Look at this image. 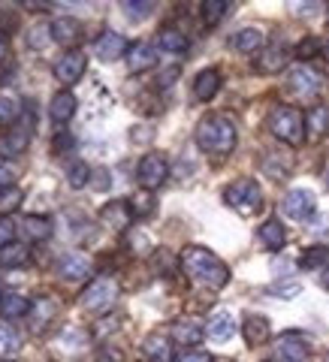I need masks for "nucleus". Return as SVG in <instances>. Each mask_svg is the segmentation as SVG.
I'll return each mask as SVG.
<instances>
[{
    "mask_svg": "<svg viewBox=\"0 0 329 362\" xmlns=\"http://www.w3.org/2000/svg\"><path fill=\"white\" fill-rule=\"evenodd\" d=\"M181 269L187 272L190 281H197L202 287H212V290H221L230 281V269H226L224 259L200 245H187L181 251Z\"/></svg>",
    "mask_w": 329,
    "mask_h": 362,
    "instance_id": "nucleus-1",
    "label": "nucleus"
},
{
    "mask_svg": "<svg viewBox=\"0 0 329 362\" xmlns=\"http://www.w3.org/2000/svg\"><path fill=\"white\" fill-rule=\"evenodd\" d=\"M197 145L206 154L224 157L236 148V124L226 115H209L197 127Z\"/></svg>",
    "mask_w": 329,
    "mask_h": 362,
    "instance_id": "nucleus-2",
    "label": "nucleus"
},
{
    "mask_svg": "<svg viewBox=\"0 0 329 362\" xmlns=\"http://www.w3.org/2000/svg\"><path fill=\"white\" fill-rule=\"evenodd\" d=\"M269 130L281 142L302 145L305 133H308V124H305V115L296 106H275L272 109V115H269Z\"/></svg>",
    "mask_w": 329,
    "mask_h": 362,
    "instance_id": "nucleus-3",
    "label": "nucleus"
},
{
    "mask_svg": "<svg viewBox=\"0 0 329 362\" xmlns=\"http://www.w3.org/2000/svg\"><path fill=\"white\" fill-rule=\"evenodd\" d=\"M224 202L239 214H254L260 206H263V190H260V185L254 178H236L226 185Z\"/></svg>",
    "mask_w": 329,
    "mask_h": 362,
    "instance_id": "nucleus-4",
    "label": "nucleus"
},
{
    "mask_svg": "<svg viewBox=\"0 0 329 362\" xmlns=\"http://www.w3.org/2000/svg\"><path fill=\"white\" fill-rule=\"evenodd\" d=\"M115 299H118V284L112 278H106V275H100V278H94L91 284L82 290V305L88 311H94V314H103V311H109L112 305H115Z\"/></svg>",
    "mask_w": 329,
    "mask_h": 362,
    "instance_id": "nucleus-5",
    "label": "nucleus"
},
{
    "mask_svg": "<svg viewBox=\"0 0 329 362\" xmlns=\"http://www.w3.org/2000/svg\"><path fill=\"white\" fill-rule=\"evenodd\" d=\"M166 178H169V163H166V157L161 151L145 154L139 160V166H136V181H139V187L149 190V194L161 187Z\"/></svg>",
    "mask_w": 329,
    "mask_h": 362,
    "instance_id": "nucleus-6",
    "label": "nucleus"
},
{
    "mask_svg": "<svg viewBox=\"0 0 329 362\" xmlns=\"http://www.w3.org/2000/svg\"><path fill=\"white\" fill-rule=\"evenodd\" d=\"M275 362H311V347L302 332H284L275 338Z\"/></svg>",
    "mask_w": 329,
    "mask_h": 362,
    "instance_id": "nucleus-7",
    "label": "nucleus"
},
{
    "mask_svg": "<svg viewBox=\"0 0 329 362\" xmlns=\"http://www.w3.org/2000/svg\"><path fill=\"white\" fill-rule=\"evenodd\" d=\"M85 54L79 52V49H70V52H64L58 61H54V78H58L61 85H76L79 78H82L85 73Z\"/></svg>",
    "mask_w": 329,
    "mask_h": 362,
    "instance_id": "nucleus-8",
    "label": "nucleus"
},
{
    "mask_svg": "<svg viewBox=\"0 0 329 362\" xmlns=\"http://www.w3.org/2000/svg\"><path fill=\"white\" fill-rule=\"evenodd\" d=\"M281 209H284V214L293 221H308L311 211H314V194L305 190V187L290 190V194L284 197V202H281Z\"/></svg>",
    "mask_w": 329,
    "mask_h": 362,
    "instance_id": "nucleus-9",
    "label": "nucleus"
},
{
    "mask_svg": "<svg viewBox=\"0 0 329 362\" xmlns=\"http://www.w3.org/2000/svg\"><path fill=\"white\" fill-rule=\"evenodd\" d=\"M100 221H103L109 230L124 233V230H127V226L133 223V209H130V202H124V199L106 202V206L100 209Z\"/></svg>",
    "mask_w": 329,
    "mask_h": 362,
    "instance_id": "nucleus-10",
    "label": "nucleus"
},
{
    "mask_svg": "<svg viewBox=\"0 0 329 362\" xmlns=\"http://www.w3.org/2000/svg\"><path fill=\"white\" fill-rule=\"evenodd\" d=\"M287 88L293 90V97H314L321 88V76L311 66H293L287 76Z\"/></svg>",
    "mask_w": 329,
    "mask_h": 362,
    "instance_id": "nucleus-11",
    "label": "nucleus"
},
{
    "mask_svg": "<svg viewBox=\"0 0 329 362\" xmlns=\"http://www.w3.org/2000/svg\"><path fill=\"white\" fill-rule=\"evenodd\" d=\"M127 40L121 37V33H115V30H103L97 37V42H94V54L100 61H118L121 54H127Z\"/></svg>",
    "mask_w": 329,
    "mask_h": 362,
    "instance_id": "nucleus-12",
    "label": "nucleus"
},
{
    "mask_svg": "<svg viewBox=\"0 0 329 362\" xmlns=\"http://www.w3.org/2000/svg\"><path fill=\"white\" fill-rule=\"evenodd\" d=\"M91 259L85 257V254H64L61 257V263H58V275L64 278V281H70V284H79V281H85L88 275H91Z\"/></svg>",
    "mask_w": 329,
    "mask_h": 362,
    "instance_id": "nucleus-13",
    "label": "nucleus"
},
{
    "mask_svg": "<svg viewBox=\"0 0 329 362\" xmlns=\"http://www.w3.org/2000/svg\"><path fill=\"white\" fill-rule=\"evenodd\" d=\"M236 329H239V323H236V314H233L230 308H224V311H214V314H212L206 332H209L212 341L224 344V341H230V338L236 335Z\"/></svg>",
    "mask_w": 329,
    "mask_h": 362,
    "instance_id": "nucleus-14",
    "label": "nucleus"
},
{
    "mask_svg": "<svg viewBox=\"0 0 329 362\" xmlns=\"http://www.w3.org/2000/svg\"><path fill=\"white\" fill-rule=\"evenodd\" d=\"M54 314H58V302H52L49 296H42L37 302H30V311H28V326L30 332H45V326L54 320Z\"/></svg>",
    "mask_w": 329,
    "mask_h": 362,
    "instance_id": "nucleus-15",
    "label": "nucleus"
},
{
    "mask_svg": "<svg viewBox=\"0 0 329 362\" xmlns=\"http://www.w3.org/2000/svg\"><path fill=\"white\" fill-rule=\"evenodd\" d=\"M242 332H245L248 344L260 347V344H266L272 338V323H269V317H263V314H248L245 323H242Z\"/></svg>",
    "mask_w": 329,
    "mask_h": 362,
    "instance_id": "nucleus-16",
    "label": "nucleus"
},
{
    "mask_svg": "<svg viewBox=\"0 0 329 362\" xmlns=\"http://www.w3.org/2000/svg\"><path fill=\"white\" fill-rule=\"evenodd\" d=\"M157 64V49L151 42H133L127 49V66L130 73H145Z\"/></svg>",
    "mask_w": 329,
    "mask_h": 362,
    "instance_id": "nucleus-17",
    "label": "nucleus"
},
{
    "mask_svg": "<svg viewBox=\"0 0 329 362\" xmlns=\"http://www.w3.org/2000/svg\"><path fill=\"white\" fill-rule=\"evenodd\" d=\"M28 142H30V133L28 130H9L0 136V160H16L28 151Z\"/></svg>",
    "mask_w": 329,
    "mask_h": 362,
    "instance_id": "nucleus-18",
    "label": "nucleus"
},
{
    "mask_svg": "<svg viewBox=\"0 0 329 362\" xmlns=\"http://www.w3.org/2000/svg\"><path fill=\"white\" fill-rule=\"evenodd\" d=\"M52 230H54V223L49 218H42V214H28L18 223V233L25 235V242H45L52 235Z\"/></svg>",
    "mask_w": 329,
    "mask_h": 362,
    "instance_id": "nucleus-19",
    "label": "nucleus"
},
{
    "mask_svg": "<svg viewBox=\"0 0 329 362\" xmlns=\"http://www.w3.org/2000/svg\"><path fill=\"white\" fill-rule=\"evenodd\" d=\"M221 82H224L221 73L214 70V66H209V70H202V73L194 78V97L200 100V103H209V100L221 90Z\"/></svg>",
    "mask_w": 329,
    "mask_h": 362,
    "instance_id": "nucleus-20",
    "label": "nucleus"
},
{
    "mask_svg": "<svg viewBox=\"0 0 329 362\" xmlns=\"http://www.w3.org/2000/svg\"><path fill=\"white\" fill-rule=\"evenodd\" d=\"M49 33L58 45H76L79 37H82V25H79L76 18H54Z\"/></svg>",
    "mask_w": 329,
    "mask_h": 362,
    "instance_id": "nucleus-21",
    "label": "nucleus"
},
{
    "mask_svg": "<svg viewBox=\"0 0 329 362\" xmlns=\"http://www.w3.org/2000/svg\"><path fill=\"white\" fill-rule=\"evenodd\" d=\"M142 350H145V356H149L151 362H173V341H169L166 335H161V332H151L149 338H145Z\"/></svg>",
    "mask_w": 329,
    "mask_h": 362,
    "instance_id": "nucleus-22",
    "label": "nucleus"
},
{
    "mask_svg": "<svg viewBox=\"0 0 329 362\" xmlns=\"http://www.w3.org/2000/svg\"><path fill=\"white\" fill-rule=\"evenodd\" d=\"M287 66V52H284V45H269V49L260 52V58H257V70L260 73H281Z\"/></svg>",
    "mask_w": 329,
    "mask_h": 362,
    "instance_id": "nucleus-23",
    "label": "nucleus"
},
{
    "mask_svg": "<svg viewBox=\"0 0 329 362\" xmlns=\"http://www.w3.org/2000/svg\"><path fill=\"white\" fill-rule=\"evenodd\" d=\"M257 242L263 245L266 251H281L287 242V233H284V226H281V221H266L257 230Z\"/></svg>",
    "mask_w": 329,
    "mask_h": 362,
    "instance_id": "nucleus-24",
    "label": "nucleus"
},
{
    "mask_svg": "<svg viewBox=\"0 0 329 362\" xmlns=\"http://www.w3.org/2000/svg\"><path fill=\"white\" fill-rule=\"evenodd\" d=\"M30 263V247L25 242H13L0 247V266L4 269H25Z\"/></svg>",
    "mask_w": 329,
    "mask_h": 362,
    "instance_id": "nucleus-25",
    "label": "nucleus"
},
{
    "mask_svg": "<svg viewBox=\"0 0 329 362\" xmlns=\"http://www.w3.org/2000/svg\"><path fill=\"white\" fill-rule=\"evenodd\" d=\"M76 94H70V90H61V94H54L52 97V103H49V115L58 121V124H67L73 115H76Z\"/></svg>",
    "mask_w": 329,
    "mask_h": 362,
    "instance_id": "nucleus-26",
    "label": "nucleus"
},
{
    "mask_svg": "<svg viewBox=\"0 0 329 362\" xmlns=\"http://www.w3.org/2000/svg\"><path fill=\"white\" fill-rule=\"evenodd\" d=\"M157 49L166 54H185L187 52V37L178 28H163L157 33Z\"/></svg>",
    "mask_w": 329,
    "mask_h": 362,
    "instance_id": "nucleus-27",
    "label": "nucleus"
},
{
    "mask_svg": "<svg viewBox=\"0 0 329 362\" xmlns=\"http://www.w3.org/2000/svg\"><path fill=\"white\" fill-rule=\"evenodd\" d=\"M28 311H30V302L21 296V293H4V296H0V314H4L6 320L28 317Z\"/></svg>",
    "mask_w": 329,
    "mask_h": 362,
    "instance_id": "nucleus-28",
    "label": "nucleus"
},
{
    "mask_svg": "<svg viewBox=\"0 0 329 362\" xmlns=\"http://www.w3.org/2000/svg\"><path fill=\"white\" fill-rule=\"evenodd\" d=\"M233 49L242 52V54H254V52H263V33H260L257 28H245L233 37Z\"/></svg>",
    "mask_w": 329,
    "mask_h": 362,
    "instance_id": "nucleus-29",
    "label": "nucleus"
},
{
    "mask_svg": "<svg viewBox=\"0 0 329 362\" xmlns=\"http://www.w3.org/2000/svg\"><path fill=\"white\" fill-rule=\"evenodd\" d=\"M173 341L175 344H185V347H194L202 341V326L194 320H178L173 326Z\"/></svg>",
    "mask_w": 329,
    "mask_h": 362,
    "instance_id": "nucleus-30",
    "label": "nucleus"
},
{
    "mask_svg": "<svg viewBox=\"0 0 329 362\" xmlns=\"http://www.w3.org/2000/svg\"><path fill=\"white\" fill-rule=\"evenodd\" d=\"M226 13H230V4H226V0H206V4L200 6V18L206 28H214Z\"/></svg>",
    "mask_w": 329,
    "mask_h": 362,
    "instance_id": "nucleus-31",
    "label": "nucleus"
},
{
    "mask_svg": "<svg viewBox=\"0 0 329 362\" xmlns=\"http://www.w3.org/2000/svg\"><path fill=\"white\" fill-rule=\"evenodd\" d=\"M326 263H329V247L326 245H314V247H308V251H302V257H299V269H308V272H314V269H326Z\"/></svg>",
    "mask_w": 329,
    "mask_h": 362,
    "instance_id": "nucleus-32",
    "label": "nucleus"
},
{
    "mask_svg": "<svg viewBox=\"0 0 329 362\" xmlns=\"http://www.w3.org/2000/svg\"><path fill=\"white\" fill-rule=\"evenodd\" d=\"M305 124L314 136H326L329 133V106H314L308 115H305Z\"/></svg>",
    "mask_w": 329,
    "mask_h": 362,
    "instance_id": "nucleus-33",
    "label": "nucleus"
},
{
    "mask_svg": "<svg viewBox=\"0 0 329 362\" xmlns=\"http://www.w3.org/2000/svg\"><path fill=\"white\" fill-rule=\"evenodd\" d=\"M21 202H25V194H21V187H4L0 190V218H6V214H13Z\"/></svg>",
    "mask_w": 329,
    "mask_h": 362,
    "instance_id": "nucleus-34",
    "label": "nucleus"
},
{
    "mask_svg": "<svg viewBox=\"0 0 329 362\" xmlns=\"http://www.w3.org/2000/svg\"><path fill=\"white\" fill-rule=\"evenodd\" d=\"M18 347H21V338H18V332H16L9 323L0 320V359L9 356V354H16Z\"/></svg>",
    "mask_w": 329,
    "mask_h": 362,
    "instance_id": "nucleus-35",
    "label": "nucleus"
},
{
    "mask_svg": "<svg viewBox=\"0 0 329 362\" xmlns=\"http://www.w3.org/2000/svg\"><path fill=\"white\" fill-rule=\"evenodd\" d=\"M18 115H21V103L16 97H0V124L4 127H13V124L18 121Z\"/></svg>",
    "mask_w": 329,
    "mask_h": 362,
    "instance_id": "nucleus-36",
    "label": "nucleus"
},
{
    "mask_svg": "<svg viewBox=\"0 0 329 362\" xmlns=\"http://www.w3.org/2000/svg\"><path fill=\"white\" fill-rule=\"evenodd\" d=\"M91 178V166L85 160H73L67 166V181H70V187H85Z\"/></svg>",
    "mask_w": 329,
    "mask_h": 362,
    "instance_id": "nucleus-37",
    "label": "nucleus"
},
{
    "mask_svg": "<svg viewBox=\"0 0 329 362\" xmlns=\"http://www.w3.org/2000/svg\"><path fill=\"white\" fill-rule=\"evenodd\" d=\"M130 209H133V218H149V214L154 211V194H149V190H142V194H133Z\"/></svg>",
    "mask_w": 329,
    "mask_h": 362,
    "instance_id": "nucleus-38",
    "label": "nucleus"
},
{
    "mask_svg": "<svg viewBox=\"0 0 329 362\" xmlns=\"http://www.w3.org/2000/svg\"><path fill=\"white\" fill-rule=\"evenodd\" d=\"M272 296H278V299H296L299 293H302V284L299 281H278V284H272Z\"/></svg>",
    "mask_w": 329,
    "mask_h": 362,
    "instance_id": "nucleus-39",
    "label": "nucleus"
},
{
    "mask_svg": "<svg viewBox=\"0 0 329 362\" xmlns=\"http://www.w3.org/2000/svg\"><path fill=\"white\" fill-rule=\"evenodd\" d=\"M321 49H323V42L317 40V37H305V40L296 45V58H299V61H311Z\"/></svg>",
    "mask_w": 329,
    "mask_h": 362,
    "instance_id": "nucleus-40",
    "label": "nucleus"
},
{
    "mask_svg": "<svg viewBox=\"0 0 329 362\" xmlns=\"http://www.w3.org/2000/svg\"><path fill=\"white\" fill-rule=\"evenodd\" d=\"M121 9L127 16H149L154 9V4H151V0H145V4H133V0H127V4H121Z\"/></svg>",
    "mask_w": 329,
    "mask_h": 362,
    "instance_id": "nucleus-41",
    "label": "nucleus"
},
{
    "mask_svg": "<svg viewBox=\"0 0 329 362\" xmlns=\"http://www.w3.org/2000/svg\"><path fill=\"white\" fill-rule=\"evenodd\" d=\"M13 235H16V223L9 218H0V247L13 245Z\"/></svg>",
    "mask_w": 329,
    "mask_h": 362,
    "instance_id": "nucleus-42",
    "label": "nucleus"
},
{
    "mask_svg": "<svg viewBox=\"0 0 329 362\" xmlns=\"http://www.w3.org/2000/svg\"><path fill=\"white\" fill-rule=\"evenodd\" d=\"M16 185V169H9L6 163H0V190Z\"/></svg>",
    "mask_w": 329,
    "mask_h": 362,
    "instance_id": "nucleus-43",
    "label": "nucleus"
},
{
    "mask_svg": "<svg viewBox=\"0 0 329 362\" xmlns=\"http://www.w3.org/2000/svg\"><path fill=\"white\" fill-rule=\"evenodd\" d=\"M178 362H214V359H212V354H206V350H187Z\"/></svg>",
    "mask_w": 329,
    "mask_h": 362,
    "instance_id": "nucleus-44",
    "label": "nucleus"
},
{
    "mask_svg": "<svg viewBox=\"0 0 329 362\" xmlns=\"http://www.w3.org/2000/svg\"><path fill=\"white\" fill-rule=\"evenodd\" d=\"M100 362H121L124 359V354H121V350H115V347H103V350H100V356H97Z\"/></svg>",
    "mask_w": 329,
    "mask_h": 362,
    "instance_id": "nucleus-45",
    "label": "nucleus"
},
{
    "mask_svg": "<svg viewBox=\"0 0 329 362\" xmlns=\"http://www.w3.org/2000/svg\"><path fill=\"white\" fill-rule=\"evenodd\" d=\"M290 9L296 16H308V13H317V4H290Z\"/></svg>",
    "mask_w": 329,
    "mask_h": 362,
    "instance_id": "nucleus-46",
    "label": "nucleus"
},
{
    "mask_svg": "<svg viewBox=\"0 0 329 362\" xmlns=\"http://www.w3.org/2000/svg\"><path fill=\"white\" fill-rule=\"evenodd\" d=\"M9 58V40H6V33L0 30V64H4Z\"/></svg>",
    "mask_w": 329,
    "mask_h": 362,
    "instance_id": "nucleus-47",
    "label": "nucleus"
},
{
    "mask_svg": "<svg viewBox=\"0 0 329 362\" xmlns=\"http://www.w3.org/2000/svg\"><path fill=\"white\" fill-rule=\"evenodd\" d=\"M321 287H323V290H329V266L323 269V275H321Z\"/></svg>",
    "mask_w": 329,
    "mask_h": 362,
    "instance_id": "nucleus-48",
    "label": "nucleus"
},
{
    "mask_svg": "<svg viewBox=\"0 0 329 362\" xmlns=\"http://www.w3.org/2000/svg\"><path fill=\"white\" fill-rule=\"evenodd\" d=\"M323 45H326V54H329V37H326V42H323Z\"/></svg>",
    "mask_w": 329,
    "mask_h": 362,
    "instance_id": "nucleus-49",
    "label": "nucleus"
},
{
    "mask_svg": "<svg viewBox=\"0 0 329 362\" xmlns=\"http://www.w3.org/2000/svg\"><path fill=\"white\" fill-rule=\"evenodd\" d=\"M326 185H329V173H326Z\"/></svg>",
    "mask_w": 329,
    "mask_h": 362,
    "instance_id": "nucleus-50",
    "label": "nucleus"
},
{
    "mask_svg": "<svg viewBox=\"0 0 329 362\" xmlns=\"http://www.w3.org/2000/svg\"><path fill=\"white\" fill-rule=\"evenodd\" d=\"M323 362H329V354H326V359H323Z\"/></svg>",
    "mask_w": 329,
    "mask_h": 362,
    "instance_id": "nucleus-51",
    "label": "nucleus"
},
{
    "mask_svg": "<svg viewBox=\"0 0 329 362\" xmlns=\"http://www.w3.org/2000/svg\"><path fill=\"white\" fill-rule=\"evenodd\" d=\"M0 362H9V359H0Z\"/></svg>",
    "mask_w": 329,
    "mask_h": 362,
    "instance_id": "nucleus-52",
    "label": "nucleus"
}]
</instances>
